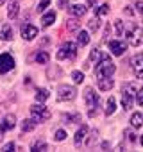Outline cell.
Segmentation results:
<instances>
[{
	"label": "cell",
	"mask_w": 143,
	"mask_h": 152,
	"mask_svg": "<svg viewBox=\"0 0 143 152\" xmlns=\"http://www.w3.org/2000/svg\"><path fill=\"white\" fill-rule=\"evenodd\" d=\"M64 138H66V132H64L63 129H59V131H55V136H54V140H55V141H63Z\"/></svg>",
	"instance_id": "obj_33"
},
{
	"label": "cell",
	"mask_w": 143,
	"mask_h": 152,
	"mask_svg": "<svg viewBox=\"0 0 143 152\" xmlns=\"http://www.w3.org/2000/svg\"><path fill=\"white\" fill-rule=\"evenodd\" d=\"M15 68V57L11 54H0V73H6Z\"/></svg>",
	"instance_id": "obj_8"
},
{
	"label": "cell",
	"mask_w": 143,
	"mask_h": 152,
	"mask_svg": "<svg viewBox=\"0 0 143 152\" xmlns=\"http://www.w3.org/2000/svg\"><path fill=\"white\" fill-rule=\"evenodd\" d=\"M125 15H129V16H132V9H131V7H127V9H125Z\"/></svg>",
	"instance_id": "obj_41"
},
{
	"label": "cell",
	"mask_w": 143,
	"mask_h": 152,
	"mask_svg": "<svg viewBox=\"0 0 143 152\" xmlns=\"http://www.w3.org/2000/svg\"><path fill=\"white\" fill-rule=\"evenodd\" d=\"M15 124H16V116H15V115H6V116H4L2 125H4V129H6V131L15 129Z\"/></svg>",
	"instance_id": "obj_14"
},
{
	"label": "cell",
	"mask_w": 143,
	"mask_h": 152,
	"mask_svg": "<svg viewBox=\"0 0 143 152\" xmlns=\"http://www.w3.org/2000/svg\"><path fill=\"white\" fill-rule=\"evenodd\" d=\"M54 20H55V13H47V15L41 18V25H43V27H48V25L54 23Z\"/></svg>",
	"instance_id": "obj_22"
},
{
	"label": "cell",
	"mask_w": 143,
	"mask_h": 152,
	"mask_svg": "<svg viewBox=\"0 0 143 152\" xmlns=\"http://www.w3.org/2000/svg\"><path fill=\"white\" fill-rule=\"evenodd\" d=\"M97 136H98V131H93V132H91V138L86 141V147H91V145L97 141Z\"/></svg>",
	"instance_id": "obj_35"
},
{
	"label": "cell",
	"mask_w": 143,
	"mask_h": 152,
	"mask_svg": "<svg viewBox=\"0 0 143 152\" xmlns=\"http://www.w3.org/2000/svg\"><path fill=\"white\" fill-rule=\"evenodd\" d=\"M4 132H6V129H4V125H2V124H0V138L4 136Z\"/></svg>",
	"instance_id": "obj_40"
},
{
	"label": "cell",
	"mask_w": 143,
	"mask_h": 152,
	"mask_svg": "<svg viewBox=\"0 0 143 152\" xmlns=\"http://www.w3.org/2000/svg\"><path fill=\"white\" fill-rule=\"evenodd\" d=\"M57 6L59 7H66L68 6V0H57Z\"/></svg>",
	"instance_id": "obj_38"
},
{
	"label": "cell",
	"mask_w": 143,
	"mask_h": 152,
	"mask_svg": "<svg viewBox=\"0 0 143 152\" xmlns=\"http://www.w3.org/2000/svg\"><path fill=\"white\" fill-rule=\"evenodd\" d=\"M109 13V4H102V6H98L97 9H95V15L97 16H104V15H107Z\"/></svg>",
	"instance_id": "obj_26"
},
{
	"label": "cell",
	"mask_w": 143,
	"mask_h": 152,
	"mask_svg": "<svg viewBox=\"0 0 143 152\" xmlns=\"http://www.w3.org/2000/svg\"><path fill=\"white\" fill-rule=\"evenodd\" d=\"M48 59H50V57H48L47 52H38V54H36V63H39V64H47Z\"/></svg>",
	"instance_id": "obj_24"
},
{
	"label": "cell",
	"mask_w": 143,
	"mask_h": 152,
	"mask_svg": "<svg viewBox=\"0 0 143 152\" xmlns=\"http://www.w3.org/2000/svg\"><path fill=\"white\" fill-rule=\"evenodd\" d=\"M132 97H134V86L132 84H125L122 90V104L125 109L132 107Z\"/></svg>",
	"instance_id": "obj_7"
},
{
	"label": "cell",
	"mask_w": 143,
	"mask_h": 152,
	"mask_svg": "<svg viewBox=\"0 0 143 152\" xmlns=\"http://www.w3.org/2000/svg\"><path fill=\"white\" fill-rule=\"evenodd\" d=\"M132 70L138 79H143V54H138L132 57Z\"/></svg>",
	"instance_id": "obj_9"
},
{
	"label": "cell",
	"mask_w": 143,
	"mask_h": 152,
	"mask_svg": "<svg viewBox=\"0 0 143 152\" xmlns=\"http://www.w3.org/2000/svg\"><path fill=\"white\" fill-rule=\"evenodd\" d=\"M86 134H88V127H86V125H82V127L75 132V145H77V147H79V145H82V141H84Z\"/></svg>",
	"instance_id": "obj_15"
},
{
	"label": "cell",
	"mask_w": 143,
	"mask_h": 152,
	"mask_svg": "<svg viewBox=\"0 0 143 152\" xmlns=\"http://www.w3.org/2000/svg\"><path fill=\"white\" fill-rule=\"evenodd\" d=\"M36 36H38V29L34 25H23L22 27V38L23 39L29 41V39H34Z\"/></svg>",
	"instance_id": "obj_11"
},
{
	"label": "cell",
	"mask_w": 143,
	"mask_h": 152,
	"mask_svg": "<svg viewBox=\"0 0 143 152\" xmlns=\"http://www.w3.org/2000/svg\"><path fill=\"white\" fill-rule=\"evenodd\" d=\"M77 41H79L81 47H86V45L90 43V34H88L86 31H81V32L77 34Z\"/></svg>",
	"instance_id": "obj_20"
},
{
	"label": "cell",
	"mask_w": 143,
	"mask_h": 152,
	"mask_svg": "<svg viewBox=\"0 0 143 152\" xmlns=\"http://www.w3.org/2000/svg\"><path fill=\"white\" fill-rule=\"evenodd\" d=\"M115 109H116V100H115V97H109L107 104H106V116H111L115 113Z\"/></svg>",
	"instance_id": "obj_18"
},
{
	"label": "cell",
	"mask_w": 143,
	"mask_h": 152,
	"mask_svg": "<svg viewBox=\"0 0 143 152\" xmlns=\"http://www.w3.org/2000/svg\"><path fill=\"white\" fill-rule=\"evenodd\" d=\"M32 129H34V120H32V118H31V120L27 118V120L22 122V131H23V132H29V131H32Z\"/></svg>",
	"instance_id": "obj_25"
},
{
	"label": "cell",
	"mask_w": 143,
	"mask_h": 152,
	"mask_svg": "<svg viewBox=\"0 0 143 152\" xmlns=\"http://www.w3.org/2000/svg\"><path fill=\"white\" fill-rule=\"evenodd\" d=\"M48 4H50V0H41V2L38 4V7H36V11H38V13H41V11H45Z\"/></svg>",
	"instance_id": "obj_34"
},
{
	"label": "cell",
	"mask_w": 143,
	"mask_h": 152,
	"mask_svg": "<svg viewBox=\"0 0 143 152\" xmlns=\"http://www.w3.org/2000/svg\"><path fill=\"white\" fill-rule=\"evenodd\" d=\"M75 56H77V45L72 41H66L57 52V59H74Z\"/></svg>",
	"instance_id": "obj_5"
},
{
	"label": "cell",
	"mask_w": 143,
	"mask_h": 152,
	"mask_svg": "<svg viewBox=\"0 0 143 152\" xmlns=\"http://www.w3.org/2000/svg\"><path fill=\"white\" fill-rule=\"evenodd\" d=\"M107 47H109L111 54H113V56H116V57H118V56H123V52L127 50V45H125V43H122V41H116V39H115V41H109V43H107Z\"/></svg>",
	"instance_id": "obj_10"
},
{
	"label": "cell",
	"mask_w": 143,
	"mask_h": 152,
	"mask_svg": "<svg viewBox=\"0 0 143 152\" xmlns=\"http://www.w3.org/2000/svg\"><path fill=\"white\" fill-rule=\"evenodd\" d=\"M125 38H127L129 45H132V47H139V45L143 43V29H141L139 25H132V27L127 29Z\"/></svg>",
	"instance_id": "obj_3"
},
{
	"label": "cell",
	"mask_w": 143,
	"mask_h": 152,
	"mask_svg": "<svg viewBox=\"0 0 143 152\" xmlns=\"http://www.w3.org/2000/svg\"><path fill=\"white\" fill-rule=\"evenodd\" d=\"M86 6H81V4H75V6H72V15H74V16H82V15H86Z\"/></svg>",
	"instance_id": "obj_19"
},
{
	"label": "cell",
	"mask_w": 143,
	"mask_h": 152,
	"mask_svg": "<svg viewBox=\"0 0 143 152\" xmlns=\"http://www.w3.org/2000/svg\"><path fill=\"white\" fill-rule=\"evenodd\" d=\"M139 143H141V145H143V136H141V138H139Z\"/></svg>",
	"instance_id": "obj_42"
},
{
	"label": "cell",
	"mask_w": 143,
	"mask_h": 152,
	"mask_svg": "<svg viewBox=\"0 0 143 152\" xmlns=\"http://www.w3.org/2000/svg\"><path fill=\"white\" fill-rule=\"evenodd\" d=\"M136 7H138V11L143 15V2H138V4H136Z\"/></svg>",
	"instance_id": "obj_39"
},
{
	"label": "cell",
	"mask_w": 143,
	"mask_h": 152,
	"mask_svg": "<svg viewBox=\"0 0 143 152\" xmlns=\"http://www.w3.org/2000/svg\"><path fill=\"white\" fill-rule=\"evenodd\" d=\"M20 13V0H11L9 2V9H7V16L11 20H15Z\"/></svg>",
	"instance_id": "obj_13"
},
{
	"label": "cell",
	"mask_w": 143,
	"mask_h": 152,
	"mask_svg": "<svg viewBox=\"0 0 143 152\" xmlns=\"http://www.w3.org/2000/svg\"><path fill=\"white\" fill-rule=\"evenodd\" d=\"M100 56H102V54H100V50L95 47V48L91 50V54H90V61H98V59H100Z\"/></svg>",
	"instance_id": "obj_32"
},
{
	"label": "cell",
	"mask_w": 143,
	"mask_h": 152,
	"mask_svg": "<svg viewBox=\"0 0 143 152\" xmlns=\"http://www.w3.org/2000/svg\"><path fill=\"white\" fill-rule=\"evenodd\" d=\"M136 100H138V104H139V106H143V88L136 93Z\"/></svg>",
	"instance_id": "obj_36"
},
{
	"label": "cell",
	"mask_w": 143,
	"mask_h": 152,
	"mask_svg": "<svg viewBox=\"0 0 143 152\" xmlns=\"http://www.w3.org/2000/svg\"><path fill=\"white\" fill-rule=\"evenodd\" d=\"M123 31H125L123 22H122V20H115V32H116V36H122Z\"/></svg>",
	"instance_id": "obj_28"
},
{
	"label": "cell",
	"mask_w": 143,
	"mask_h": 152,
	"mask_svg": "<svg viewBox=\"0 0 143 152\" xmlns=\"http://www.w3.org/2000/svg\"><path fill=\"white\" fill-rule=\"evenodd\" d=\"M66 27H68L70 31H77V29H79V20H77V18H68Z\"/></svg>",
	"instance_id": "obj_27"
},
{
	"label": "cell",
	"mask_w": 143,
	"mask_h": 152,
	"mask_svg": "<svg viewBox=\"0 0 143 152\" xmlns=\"http://www.w3.org/2000/svg\"><path fill=\"white\" fill-rule=\"evenodd\" d=\"M31 150H32V152H39V150H47V143H45L43 140H38L36 143H32V147H31Z\"/></svg>",
	"instance_id": "obj_23"
},
{
	"label": "cell",
	"mask_w": 143,
	"mask_h": 152,
	"mask_svg": "<svg viewBox=\"0 0 143 152\" xmlns=\"http://www.w3.org/2000/svg\"><path fill=\"white\" fill-rule=\"evenodd\" d=\"M131 125H132L134 129H139V127L143 125V115H141V113H134V115L131 116Z\"/></svg>",
	"instance_id": "obj_17"
},
{
	"label": "cell",
	"mask_w": 143,
	"mask_h": 152,
	"mask_svg": "<svg viewBox=\"0 0 143 152\" xmlns=\"http://www.w3.org/2000/svg\"><path fill=\"white\" fill-rule=\"evenodd\" d=\"M31 116L34 122H47L50 118V111L41 104H34L31 106Z\"/></svg>",
	"instance_id": "obj_4"
},
{
	"label": "cell",
	"mask_w": 143,
	"mask_h": 152,
	"mask_svg": "<svg viewBox=\"0 0 143 152\" xmlns=\"http://www.w3.org/2000/svg\"><path fill=\"white\" fill-rule=\"evenodd\" d=\"M97 83L102 91H109L115 86V79H111V77H100V79H97Z\"/></svg>",
	"instance_id": "obj_12"
},
{
	"label": "cell",
	"mask_w": 143,
	"mask_h": 152,
	"mask_svg": "<svg viewBox=\"0 0 143 152\" xmlns=\"http://www.w3.org/2000/svg\"><path fill=\"white\" fill-rule=\"evenodd\" d=\"M0 39H2V41H11V39H13L11 25H4V27H2V31H0Z\"/></svg>",
	"instance_id": "obj_16"
},
{
	"label": "cell",
	"mask_w": 143,
	"mask_h": 152,
	"mask_svg": "<svg viewBox=\"0 0 143 152\" xmlns=\"http://www.w3.org/2000/svg\"><path fill=\"white\" fill-rule=\"evenodd\" d=\"M115 70H116V66H115V63L111 61V57L102 54L100 59H98V63H97V68H95L97 79H100V77H113Z\"/></svg>",
	"instance_id": "obj_1"
},
{
	"label": "cell",
	"mask_w": 143,
	"mask_h": 152,
	"mask_svg": "<svg viewBox=\"0 0 143 152\" xmlns=\"http://www.w3.org/2000/svg\"><path fill=\"white\" fill-rule=\"evenodd\" d=\"M16 148V145H15V141H11V143H7V145H4V148L2 150H6V152H9V150H15Z\"/></svg>",
	"instance_id": "obj_37"
},
{
	"label": "cell",
	"mask_w": 143,
	"mask_h": 152,
	"mask_svg": "<svg viewBox=\"0 0 143 152\" xmlns=\"http://www.w3.org/2000/svg\"><path fill=\"white\" fill-rule=\"evenodd\" d=\"M72 79H74L75 84H81L84 81V75H82V72H72Z\"/></svg>",
	"instance_id": "obj_31"
},
{
	"label": "cell",
	"mask_w": 143,
	"mask_h": 152,
	"mask_svg": "<svg viewBox=\"0 0 143 152\" xmlns=\"http://www.w3.org/2000/svg\"><path fill=\"white\" fill-rule=\"evenodd\" d=\"M75 95H77V91H75V88H72V86H59L57 88V99L59 100H64V102L74 100Z\"/></svg>",
	"instance_id": "obj_6"
},
{
	"label": "cell",
	"mask_w": 143,
	"mask_h": 152,
	"mask_svg": "<svg viewBox=\"0 0 143 152\" xmlns=\"http://www.w3.org/2000/svg\"><path fill=\"white\" fill-rule=\"evenodd\" d=\"M84 100H86V107H88L90 116H95L97 109L100 107V97H98V93H95L93 88H86L84 90Z\"/></svg>",
	"instance_id": "obj_2"
},
{
	"label": "cell",
	"mask_w": 143,
	"mask_h": 152,
	"mask_svg": "<svg viewBox=\"0 0 143 152\" xmlns=\"http://www.w3.org/2000/svg\"><path fill=\"white\" fill-rule=\"evenodd\" d=\"M47 99H48V91L47 90H38L36 91V100L38 102H45Z\"/></svg>",
	"instance_id": "obj_29"
},
{
	"label": "cell",
	"mask_w": 143,
	"mask_h": 152,
	"mask_svg": "<svg viewBox=\"0 0 143 152\" xmlns=\"http://www.w3.org/2000/svg\"><path fill=\"white\" fill-rule=\"evenodd\" d=\"M63 120H64L66 124H77V122H81V115H79V113H74V115L66 113V115L63 116Z\"/></svg>",
	"instance_id": "obj_21"
},
{
	"label": "cell",
	"mask_w": 143,
	"mask_h": 152,
	"mask_svg": "<svg viewBox=\"0 0 143 152\" xmlns=\"http://www.w3.org/2000/svg\"><path fill=\"white\" fill-rule=\"evenodd\" d=\"M88 27H90V31H98V27H100V22H98V16L97 18H91L90 22H88Z\"/></svg>",
	"instance_id": "obj_30"
},
{
	"label": "cell",
	"mask_w": 143,
	"mask_h": 152,
	"mask_svg": "<svg viewBox=\"0 0 143 152\" xmlns=\"http://www.w3.org/2000/svg\"><path fill=\"white\" fill-rule=\"evenodd\" d=\"M4 2H6V0H0V6H2V4H4Z\"/></svg>",
	"instance_id": "obj_43"
}]
</instances>
